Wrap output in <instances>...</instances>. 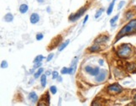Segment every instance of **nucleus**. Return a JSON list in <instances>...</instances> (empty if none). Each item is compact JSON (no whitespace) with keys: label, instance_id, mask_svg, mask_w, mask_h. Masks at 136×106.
I'll return each instance as SVG.
<instances>
[{"label":"nucleus","instance_id":"obj_1","mask_svg":"<svg viewBox=\"0 0 136 106\" xmlns=\"http://www.w3.org/2000/svg\"><path fill=\"white\" fill-rule=\"evenodd\" d=\"M136 33V19L135 20H132L129 22L127 25H125L123 28L120 30V31L118 33V37L117 40H119L123 36L127 35H130V34Z\"/></svg>","mask_w":136,"mask_h":106},{"label":"nucleus","instance_id":"obj_2","mask_svg":"<svg viewBox=\"0 0 136 106\" xmlns=\"http://www.w3.org/2000/svg\"><path fill=\"white\" fill-rule=\"evenodd\" d=\"M132 53V46L130 44H123L118 51V56L122 58H128Z\"/></svg>","mask_w":136,"mask_h":106},{"label":"nucleus","instance_id":"obj_3","mask_svg":"<svg viewBox=\"0 0 136 106\" xmlns=\"http://www.w3.org/2000/svg\"><path fill=\"white\" fill-rule=\"evenodd\" d=\"M108 92L110 93V94H117V93H119L122 92L123 88L118 83H113V84H111L108 87Z\"/></svg>","mask_w":136,"mask_h":106},{"label":"nucleus","instance_id":"obj_4","mask_svg":"<svg viewBox=\"0 0 136 106\" xmlns=\"http://www.w3.org/2000/svg\"><path fill=\"white\" fill-rule=\"evenodd\" d=\"M87 10V7H82V8H81V9L79 10V11H77L76 13H72V14H71L69 16V20L71 22H75L76 20H77L78 19H80L81 16H82V14L85 13V11Z\"/></svg>","mask_w":136,"mask_h":106},{"label":"nucleus","instance_id":"obj_5","mask_svg":"<svg viewBox=\"0 0 136 106\" xmlns=\"http://www.w3.org/2000/svg\"><path fill=\"white\" fill-rule=\"evenodd\" d=\"M107 76H108V72L105 71V70H103V71H101L96 76L95 81H96L97 83H102V82H103L105 79H106Z\"/></svg>","mask_w":136,"mask_h":106},{"label":"nucleus","instance_id":"obj_6","mask_svg":"<svg viewBox=\"0 0 136 106\" xmlns=\"http://www.w3.org/2000/svg\"><path fill=\"white\" fill-rule=\"evenodd\" d=\"M30 23L33 24V25L37 24L39 21H40V15H39L37 13H31V15H30Z\"/></svg>","mask_w":136,"mask_h":106},{"label":"nucleus","instance_id":"obj_7","mask_svg":"<svg viewBox=\"0 0 136 106\" xmlns=\"http://www.w3.org/2000/svg\"><path fill=\"white\" fill-rule=\"evenodd\" d=\"M29 99H30V100L32 103L35 104L38 101V95L36 94L35 92H31V93L29 94Z\"/></svg>","mask_w":136,"mask_h":106},{"label":"nucleus","instance_id":"obj_8","mask_svg":"<svg viewBox=\"0 0 136 106\" xmlns=\"http://www.w3.org/2000/svg\"><path fill=\"white\" fill-rule=\"evenodd\" d=\"M108 36H107V35H101V36H99L98 39H96L95 40V43H104V42L108 41Z\"/></svg>","mask_w":136,"mask_h":106},{"label":"nucleus","instance_id":"obj_9","mask_svg":"<svg viewBox=\"0 0 136 106\" xmlns=\"http://www.w3.org/2000/svg\"><path fill=\"white\" fill-rule=\"evenodd\" d=\"M19 12L21 13H25L29 10V6L27 4H25V3H23V4H21L19 6Z\"/></svg>","mask_w":136,"mask_h":106},{"label":"nucleus","instance_id":"obj_10","mask_svg":"<svg viewBox=\"0 0 136 106\" xmlns=\"http://www.w3.org/2000/svg\"><path fill=\"white\" fill-rule=\"evenodd\" d=\"M3 20H4L5 22H8H8H12V21H13V14H12L11 13H8L7 14H5Z\"/></svg>","mask_w":136,"mask_h":106},{"label":"nucleus","instance_id":"obj_11","mask_svg":"<svg viewBox=\"0 0 136 106\" xmlns=\"http://www.w3.org/2000/svg\"><path fill=\"white\" fill-rule=\"evenodd\" d=\"M100 50V46L99 45H98L97 43H95L93 46H90L89 48H88V51L91 52H98V51Z\"/></svg>","mask_w":136,"mask_h":106},{"label":"nucleus","instance_id":"obj_12","mask_svg":"<svg viewBox=\"0 0 136 106\" xmlns=\"http://www.w3.org/2000/svg\"><path fill=\"white\" fill-rule=\"evenodd\" d=\"M46 76L47 75L45 73L40 76V83L43 88H45V86H46Z\"/></svg>","mask_w":136,"mask_h":106},{"label":"nucleus","instance_id":"obj_13","mask_svg":"<svg viewBox=\"0 0 136 106\" xmlns=\"http://www.w3.org/2000/svg\"><path fill=\"white\" fill-rule=\"evenodd\" d=\"M115 1H116V0H113V2H112V3L109 4V6H108V9H107V14H108V15L111 14L112 12H113V6H114Z\"/></svg>","mask_w":136,"mask_h":106},{"label":"nucleus","instance_id":"obj_14","mask_svg":"<svg viewBox=\"0 0 136 106\" xmlns=\"http://www.w3.org/2000/svg\"><path fill=\"white\" fill-rule=\"evenodd\" d=\"M127 69L130 72H134L136 69V63L135 62L128 63V64H127Z\"/></svg>","mask_w":136,"mask_h":106},{"label":"nucleus","instance_id":"obj_15","mask_svg":"<svg viewBox=\"0 0 136 106\" xmlns=\"http://www.w3.org/2000/svg\"><path fill=\"white\" fill-rule=\"evenodd\" d=\"M100 73V69L98 66H97V67H94L92 69V71L89 73L90 75H92V76H97V75L98 74V73Z\"/></svg>","mask_w":136,"mask_h":106},{"label":"nucleus","instance_id":"obj_16","mask_svg":"<svg viewBox=\"0 0 136 106\" xmlns=\"http://www.w3.org/2000/svg\"><path fill=\"white\" fill-rule=\"evenodd\" d=\"M69 42H70V40H67L65 42H63V43H62V45H61L60 46H59V49H58V51H59V52H62V51H63L64 49H65L66 47H67V46H68V44H69Z\"/></svg>","mask_w":136,"mask_h":106},{"label":"nucleus","instance_id":"obj_17","mask_svg":"<svg viewBox=\"0 0 136 106\" xmlns=\"http://www.w3.org/2000/svg\"><path fill=\"white\" fill-rule=\"evenodd\" d=\"M43 72H44V69L42 67H40L38 69V71L37 72H35V75H34V77H35V78H40V76H41V74L43 73Z\"/></svg>","mask_w":136,"mask_h":106},{"label":"nucleus","instance_id":"obj_18","mask_svg":"<svg viewBox=\"0 0 136 106\" xmlns=\"http://www.w3.org/2000/svg\"><path fill=\"white\" fill-rule=\"evenodd\" d=\"M45 59V56H42V55H38V56H36V57L34 59V63H36V62H41L42 60Z\"/></svg>","mask_w":136,"mask_h":106},{"label":"nucleus","instance_id":"obj_19","mask_svg":"<svg viewBox=\"0 0 136 106\" xmlns=\"http://www.w3.org/2000/svg\"><path fill=\"white\" fill-rule=\"evenodd\" d=\"M118 14L115 15V16L113 17V18L111 19V20H110V24H111L112 26H114V25H115V23H116V21L118 20Z\"/></svg>","mask_w":136,"mask_h":106},{"label":"nucleus","instance_id":"obj_20","mask_svg":"<svg viewBox=\"0 0 136 106\" xmlns=\"http://www.w3.org/2000/svg\"><path fill=\"white\" fill-rule=\"evenodd\" d=\"M134 13L131 11V10H130V11H128L126 13V19L127 20H130V19H132L134 17Z\"/></svg>","mask_w":136,"mask_h":106},{"label":"nucleus","instance_id":"obj_21","mask_svg":"<svg viewBox=\"0 0 136 106\" xmlns=\"http://www.w3.org/2000/svg\"><path fill=\"white\" fill-rule=\"evenodd\" d=\"M50 93H51L53 95L56 94V92H57L56 87L55 85H52V86H50Z\"/></svg>","mask_w":136,"mask_h":106},{"label":"nucleus","instance_id":"obj_22","mask_svg":"<svg viewBox=\"0 0 136 106\" xmlns=\"http://www.w3.org/2000/svg\"><path fill=\"white\" fill-rule=\"evenodd\" d=\"M103 11H104V9H103V8H100V9H98V11H97L96 14H95V18H96V19L99 18V17L102 15V13H103Z\"/></svg>","mask_w":136,"mask_h":106},{"label":"nucleus","instance_id":"obj_23","mask_svg":"<svg viewBox=\"0 0 136 106\" xmlns=\"http://www.w3.org/2000/svg\"><path fill=\"white\" fill-rule=\"evenodd\" d=\"M35 38H36L37 40H41L42 39L44 38V35L42 33H37L36 37H35Z\"/></svg>","mask_w":136,"mask_h":106},{"label":"nucleus","instance_id":"obj_24","mask_svg":"<svg viewBox=\"0 0 136 106\" xmlns=\"http://www.w3.org/2000/svg\"><path fill=\"white\" fill-rule=\"evenodd\" d=\"M59 77V73L57 71H54L52 72V79H56Z\"/></svg>","mask_w":136,"mask_h":106},{"label":"nucleus","instance_id":"obj_25","mask_svg":"<svg viewBox=\"0 0 136 106\" xmlns=\"http://www.w3.org/2000/svg\"><path fill=\"white\" fill-rule=\"evenodd\" d=\"M1 67L3 68V69L8 67V62H7V61H2V62H1Z\"/></svg>","mask_w":136,"mask_h":106},{"label":"nucleus","instance_id":"obj_26","mask_svg":"<svg viewBox=\"0 0 136 106\" xmlns=\"http://www.w3.org/2000/svg\"><path fill=\"white\" fill-rule=\"evenodd\" d=\"M54 57V54L53 53H50V54H49L48 55V56H47V58H46V61H50L52 60V58Z\"/></svg>","mask_w":136,"mask_h":106},{"label":"nucleus","instance_id":"obj_27","mask_svg":"<svg viewBox=\"0 0 136 106\" xmlns=\"http://www.w3.org/2000/svg\"><path fill=\"white\" fill-rule=\"evenodd\" d=\"M42 62H36V63H34V68L35 69H37V68H40V66H41Z\"/></svg>","mask_w":136,"mask_h":106},{"label":"nucleus","instance_id":"obj_28","mask_svg":"<svg viewBox=\"0 0 136 106\" xmlns=\"http://www.w3.org/2000/svg\"><path fill=\"white\" fill-rule=\"evenodd\" d=\"M61 73H62V74H67L68 73V68L67 67H63L62 69V71H61Z\"/></svg>","mask_w":136,"mask_h":106},{"label":"nucleus","instance_id":"obj_29","mask_svg":"<svg viewBox=\"0 0 136 106\" xmlns=\"http://www.w3.org/2000/svg\"><path fill=\"white\" fill-rule=\"evenodd\" d=\"M92 69H93V67H92L91 66H85V71H86L87 73H89L90 72L92 71Z\"/></svg>","mask_w":136,"mask_h":106},{"label":"nucleus","instance_id":"obj_30","mask_svg":"<svg viewBox=\"0 0 136 106\" xmlns=\"http://www.w3.org/2000/svg\"><path fill=\"white\" fill-rule=\"evenodd\" d=\"M125 4V2L124 1H121L119 3H118V9H120V8H122V7L124 6V5Z\"/></svg>","mask_w":136,"mask_h":106},{"label":"nucleus","instance_id":"obj_31","mask_svg":"<svg viewBox=\"0 0 136 106\" xmlns=\"http://www.w3.org/2000/svg\"><path fill=\"white\" fill-rule=\"evenodd\" d=\"M87 20H88V15H86V17H85V19H84V20H83V23H82V25H84L85 24L87 23Z\"/></svg>","mask_w":136,"mask_h":106},{"label":"nucleus","instance_id":"obj_32","mask_svg":"<svg viewBox=\"0 0 136 106\" xmlns=\"http://www.w3.org/2000/svg\"><path fill=\"white\" fill-rule=\"evenodd\" d=\"M99 64L101 65V66H103V65H104V62H103V59H100L99 60Z\"/></svg>","mask_w":136,"mask_h":106},{"label":"nucleus","instance_id":"obj_33","mask_svg":"<svg viewBox=\"0 0 136 106\" xmlns=\"http://www.w3.org/2000/svg\"><path fill=\"white\" fill-rule=\"evenodd\" d=\"M45 74H46V75H47V76H49V75L52 74V73H50V71H47V72H46V73H45Z\"/></svg>","mask_w":136,"mask_h":106},{"label":"nucleus","instance_id":"obj_34","mask_svg":"<svg viewBox=\"0 0 136 106\" xmlns=\"http://www.w3.org/2000/svg\"><path fill=\"white\" fill-rule=\"evenodd\" d=\"M46 10H47V12H48V13H50V7H47Z\"/></svg>","mask_w":136,"mask_h":106},{"label":"nucleus","instance_id":"obj_35","mask_svg":"<svg viewBox=\"0 0 136 106\" xmlns=\"http://www.w3.org/2000/svg\"><path fill=\"white\" fill-rule=\"evenodd\" d=\"M37 2H39L40 3H44V0H37Z\"/></svg>","mask_w":136,"mask_h":106},{"label":"nucleus","instance_id":"obj_36","mask_svg":"<svg viewBox=\"0 0 136 106\" xmlns=\"http://www.w3.org/2000/svg\"><path fill=\"white\" fill-rule=\"evenodd\" d=\"M57 79L59 80V82H62V78H61V77H58V78H57Z\"/></svg>","mask_w":136,"mask_h":106}]
</instances>
